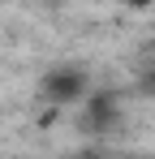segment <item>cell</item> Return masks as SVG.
I'll return each instance as SVG.
<instances>
[{
  "label": "cell",
  "mask_w": 155,
  "mask_h": 159,
  "mask_svg": "<svg viewBox=\"0 0 155 159\" xmlns=\"http://www.w3.org/2000/svg\"><path fill=\"white\" fill-rule=\"evenodd\" d=\"M43 99L52 107H65V103H82L86 99V73L73 69V65H60L43 78Z\"/></svg>",
  "instance_id": "obj_1"
},
{
  "label": "cell",
  "mask_w": 155,
  "mask_h": 159,
  "mask_svg": "<svg viewBox=\"0 0 155 159\" xmlns=\"http://www.w3.org/2000/svg\"><path fill=\"white\" fill-rule=\"evenodd\" d=\"M142 90H147V95H155V69H147V73H142Z\"/></svg>",
  "instance_id": "obj_2"
},
{
  "label": "cell",
  "mask_w": 155,
  "mask_h": 159,
  "mask_svg": "<svg viewBox=\"0 0 155 159\" xmlns=\"http://www.w3.org/2000/svg\"><path fill=\"white\" fill-rule=\"evenodd\" d=\"M125 4H129V9H151L155 0H125Z\"/></svg>",
  "instance_id": "obj_3"
}]
</instances>
